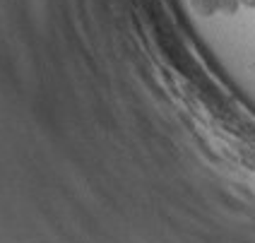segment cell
Returning a JSON list of instances; mask_svg holds the SVG:
<instances>
[{
  "mask_svg": "<svg viewBox=\"0 0 255 243\" xmlns=\"http://www.w3.org/2000/svg\"><path fill=\"white\" fill-rule=\"evenodd\" d=\"M239 7H241V2H239V0H219V12L222 14L234 17V14H239Z\"/></svg>",
  "mask_w": 255,
  "mask_h": 243,
  "instance_id": "cell-2",
  "label": "cell"
},
{
  "mask_svg": "<svg viewBox=\"0 0 255 243\" xmlns=\"http://www.w3.org/2000/svg\"><path fill=\"white\" fill-rule=\"evenodd\" d=\"M190 5L198 17H212L219 12V0H190Z\"/></svg>",
  "mask_w": 255,
  "mask_h": 243,
  "instance_id": "cell-1",
  "label": "cell"
},
{
  "mask_svg": "<svg viewBox=\"0 0 255 243\" xmlns=\"http://www.w3.org/2000/svg\"><path fill=\"white\" fill-rule=\"evenodd\" d=\"M243 7H251V10H255V0H239Z\"/></svg>",
  "mask_w": 255,
  "mask_h": 243,
  "instance_id": "cell-3",
  "label": "cell"
}]
</instances>
